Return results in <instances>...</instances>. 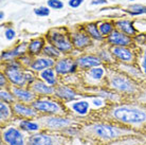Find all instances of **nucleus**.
I'll list each match as a JSON object with an SVG mask.
<instances>
[{
  "mask_svg": "<svg viewBox=\"0 0 146 145\" xmlns=\"http://www.w3.org/2000/svg\"><path fill=\"white\" fill-rule=\"evenodd\" d=\"M94 116L117 123L146 136V104L124 100L110 104Z\"/></svg>",
  "mask_w": 146,
  "mask_h": 145,
  "instance_id": "obj_1",
  "label": "nucleus"
},
{
  "mask_svg": "<svg viewBox=\"0 0 146 145\" xmlns=\"http://www.w3.org/2000/svg\"><path fill=\"white\" fill-rule=\"evenodd\" d=\"M141 134L117 123L93 116L80 125V136L96 145H110L130 136Z\"/></svg>",
  "mask_w": 146,
  "mask_h": 145,
  "instance_id": "obj_2",
  "label": "nucleus"
},
{
  "mask_svg": "<svg viewBox=\"0 0 146 145\" xmlns=\"http://www.w3.org/2000/svg\"><path fill=\"white\" fill-rule=\"evenodd\" d=\"M108 88L121 95L124 100L131 101L133 96H139V85L127 75L111 72L108 75Z\"/></svg>",
  "mask_w": 146,
  "mask_h": 145,
  "instance_id": "obj_3",
  "label": "nucleus"
},
{
  "mask_svg": "<svg viewBox=\"0 0 146 145\" xmlns=\"http://www.w3.org/2000/svg\"><path fill=\"white\" fill-rule=\"evenodd\" d=\"M44 130L65 134L69 128L80 126L83 123L78 119L74 118L70 113L67 114H56V116H41L38 118Z\"/></svg>",
  "mask_w": 146,
  "mask_h": 145,
  "instance_id": "obj_4",
  "label": "nucleus"
},
{
  "mask_svg": "<svg viewBox=\"0 0 146 145\" xmlns=\"http://www.w3.org/2000/svg\"><path fill=\"white\" fill-rule=\"evenodd\" d=\"M32 106L41 116H56V114H67L68 110L65 103L60 102L55 96H42L37 98L32 103Z\"/></svg>",
  "mask_w": 146,
  "mask_h": 145,
  "instance_id": "obj_5",
  "label": "nucleus"
},
{
  "mask_svg": "<svg viewBox=\"0 0 146 145\" xmlns=\"http://www.w3.org/2000/svg\"><path fill=\"white\" fill-rule=\"evenodd\" d=\"M70 138L62 134L42 130L28 136V145H67Z\"/></svg>",
  "mask_w": 146,
  "mask_h": 145,
  "instance_id": "obj_6",
  "label": "nucleus"
},
{
  "mask_svg": "<svg viewBox=\"0 0 146 145\" xmlns=\"http://www.w3.org/2000/svg\"><path fill=\"white\" fill-rule=\"evenodd\" d=\"M1 145H28V134L14 123L1 126Z\"/></svg>",
  "mask_w": 146,
  "mask_h": 145,
  "instance_id": "obj_7",
  "label": "nucleus"
},
{
  "mask_svg": "<svg viewBox=\"0 0 146 145\" xmlns=\"http://www.w3.org/2000/svg\"><path fill=\"white\" fill-rule=\"evenodd\" d=\"M65 105L67 107L68 113H70L71 116L78 119L82 122H85L95 116V112L93 111L91 103L87 95H85L84 98H80V100L67 103Z\"/></svg>",
  "mask_w": 146,
  "mask_h": 145,
  "instance_id": "obj_8",
  "label": "nucleus"
},
{
  "mask_svg": "<svg viewBox=\"0 0 146 145\" xmlns=\"http://www.w3.org/2000/svg\"><path fill=\"white\" fill-rule=\"evenodd\" d=\"M3 73L7 75L10 84L13 86L25 87L28 85L26 80V76H25V69H23L21 63L19 61L13 59V61L7 62Z\"/></svg>",
  "mask_w": 146,
  "mask_h": 145,
  "instance_id": "obj_9",
  "label": "nucleus"
},
{
  "mask_svg": "<svg viewBox=\"0 0 146 145\" xmlns=\"http://www.w3.org/2000/svg\"><path fill=\"white\" fill-rule=\"evenodd\" d=\"M47 39L49 44L57 48L62 53H69L74 48L71 36H68L66 33L60 32L58 30L50 31L47 35Z\"/></svg>",
  "mask_w": 146,
  "mask_h": 145,
  "instance_id": "obj_10",
  "label": "nucleus"
},
{
  "mask_svg": "<svg viewBox=\"0 0 146 145\" xmlns=\"http://www.w3.org/2000/svg\"><path fill=\"white\" fill-rule=\"evenodd\" d=\"M54 96L57 100H59L62 103H70V102L76 101L80 98H84L85 94L82 93L80 91L75 90L71 86H67V85H57L55 87Z\"/></svg>",
  "mask_w": 146,
  "mask_h": 145,
  "instance_id": "obj_11",
  "label": "nucleus"
},
{
  "mask_svg": "<svg viewBox=\"0 0 146 145\" xmlns=\"http://www.w3.org/2000/svg\"><path fill=\"white\" fill-rule=\"evenodd\" d=\"M16 119H37L39 118V113L36 111L32 104H27L21 102H15L12 105Z\"/></svg>",
  "mask_w": 146,
  "mask_h": 145,
  "instance_id": "obj_12",
  "label": "nucleus"
},
{
  "mask_svg": "<svg viewBox=\"0 0 146 145\" xmlns=\"http://www.w3.org/2000/svg\"><path fill=\"white\" fill-rule=\"evenodd\" d=\"M54 70L58 75H67V74H73L78 69L76 59L69 57L59 58L55 62Z\"/></svg>",
  "mask_w": 146,
  "mask_h": 145,
  "instance_id": "obj_13",
  "label": "nucleus"
},
{
  "mask_svg": "<svg viewBox=\"0 0 146 145\" xmlns=\"http://www.w3.org/2000/svg\"><path fill=\"white\" fill-rule=\"evenodd\" d=\"M13 123L16 126H18L28 136L37 134L42 130V127L38 118L37 119H15Z\"/></svg>",
  "mask_w": 146,
  "mask_h": 145,
  "instance_id": "obj_14",
  "label": "nucleus"
},
{
  "mask_svg": "<svg viewBox=\"0 0 146 145\" xmlns=\"http://www.w3.org/2000/svg\"><path fill=\"white\" fill-rule=\"evenodd\" d=\"M110 52L112 56L119 62L124 64H131L135 61V53L129 47H117L111 46Z\"/></svg>",
  "mask_w": 146,
  "mask_h": 145,
  "instance_id": "obj_15",
  "label": "nucleus"
},
{
  "mask_svg": "<svg viewBox=\"0 0 146 145\" xmlns=\"http://www.w3.org/2000/svg\"><path fill=\"white\" fill-rule=\"evenodd\" d=\"M11 90L14 94L15 98L17 102H21V103H27V104H32L35 100L37 98L36 94L34 93L32 89L29 87H16V86H12Z\"/></svg>",
  "mask_w": 146,
  "mask_h": 145,
  "instance_id": "obj_16",
  "label": "nucleus"
},
{
  "mask_svg": "<svg viewBox=\"0 0 146 145\" xmlns=\"http://www.w3.org/2000/svg\"><path fill=\"white\" fill-rule=\"evenodd\" d=\"M107 43L110 46H117V47H130L133 40L130 36H128L119 30H114L110 35L106 37Z\"/></svg>",
  "mask_w": 146,
  "mask_h": 145,
  "instance_id": "obj_17",
  "label": "nucleus"
},
{
  "mask_svg": "<svg viewBox=\"0 0 146 145\" xmlns=\"http://www.w3.org/2000/svg\"><path fill=\"white\" fill-rule=\"evenodd\" d=\"M30 88L32 89L34 93L36 94L37 98H42V96H54L55 87H52L47 83L40 78H37L32 85H30Z\"/></svg>",
  "mask_w": 146,
  "mask_h": 145,
  "instance_id": "obj_18",
  "label": "nucleus"
},
{
  "mask_svg": "<svg viewBox=\"0 0 146 145\" xmlns=\"http://www.w3.org/2000/svg\"><path fill=\"white\" fill-rule=\"evenodd\" d=\"M76 63L78 66V69L80 70H89L94 67H99L102 66V62L100 61V58L96 55L86 54L82 55L80 57L76 58Z\"/></svg>",
  "mask_w": 146,
  "mask_h": 145,
  "instance_id": "obj_19",
  "label": "nucleus"
},
{
  "mask_svg": "<svg viewBox=\"0 0 146 145\" xmlns=\"http://www.w3.org/2000/svg\"><path fill=\"white\" fill-rule=\"evenodd\" d=\"M54 59L49 57H46V56H40V57H36L33 59V62L31 64V66L29 67V69H31L34 72H41L46 69H49V68H53L55 65Z\"/></svg>",
  "mask_w": 146,
  "mask_h": 145,
  "instance_id": "obj_20",
  "label": "nucleus"
},
{
  "mask_svg": "<svg viewBox=\"0 0 146 145\" xmlns=\"http://www.w3.org/2000/svg\"><path fill=\"white\" fill-rule=\"evenodd\" d=\"M16 119L13 111V107L10 104L0 102V125L4 126L7 124H11Z\"/></svg>",
  "mask_w": 146,
  "mask_h": 145,
  "instance_id": "obj_21",
  "label": "nucleus"
},
{
  "mask_svg": "<svg viewBox=\"0 0 146 145\" xmlns=\"http://www.w3.org/2000/svg\"><path fill=\"white\" fill-rule=\"evenodd\" d=\"M71 40H72L73 47L80 50V49H85V48L89 47L92 44L91 37L88 35L87 33L83 32H76L73 33L71 35Z\"/></svg>",
  "mask_w": 146,
  "mask_h": 145,
  "instance_id": "obj_22",
  "label": "nucleus"
},
{
  "mask_svg": "<svg viewBox=\"0 0 146 145\" xmlns=\"http://www.w3.org/2000/svg\"><path fill=\"white\" fill-rule=\"evenodd\" d=\"M27 48H28V45L21 44L10 51H4L1 54V59L4 62H9V61L16 59L17 57H21L27 53Z\"/></svg>",
  "mask_w": 146,
  "mask_h": 145,
  "instance_id": "obj_23",
  "label": "nucleus"
},
{
  "mask_svg": "<svg viewBox=\"0 0 146 145\" xmlns=\"http://www.w3.org/2000/svg\"><path fill=\"white\" fill-rule=\"evenodd\" d=\"M110 145H146V136L145 134L130 136V137L113 142Z\"/></svg>",
  "mask_w": 146,
  "mask_h": 145,
  "instance_id": "obj_24",
  "label": "nucleus"
},
{
  "mask_svg": "<svg viewBox=\"0 0 146 145\" xmlns=\"http://www.w3.org/2000/svg\"><path fill=\"white\" fill-rule=\"evenodd\" d=\"M57 73L54 70V68H49L44 71L39 72V78L44 80V83L50 85L52 87H56L58 85V78H57Z\"/></svg>",
  "mask_w": 146,
  "mask_h": 145,
  "instance_id": "obj_25",
  "label": "nucleus"
},
{
  "mask_svg": "<svg viewBox=\"0 0 146 145\" xmlns=\"http://www.w3.org/2000/svg\"><path fill=\"white\" fill-rule=\"evenodd\" d=\"M44 46V40L42 38H36V39L31 40L28 44V48H27V54H29L30 56H37L38 54L42 53Z\"/></svg>",
  "mask_w": 146,
  "mask_h": 145,
  "instance_id": "obj_26",
  "label": "nucleus"
},
{
  "mask_svg": "<svg viewBox=\"0 0 146 145\" xmlns=\"http://www.w3.org/2000/svg\"><path fill=\"white\" fill-rule=\"evenodd\" d=\"M117 27L119 31H121L122 33H124V34L130 37L135 36V34H137L135 27L129 20H120V21L117 22Z\"/></svg>",
  "mask_w": 146,
  "mask_h": 145,
  "instance_id": "obj_27",
  "label": "nucleus"
},
{
  "mask_svg": "<svg viewBox=\"0 0 146 145\" xmlns=\"http://www.w3.org/2000/svg\"><path fill=\"white\" fill-rule=\"evenodd\" d=\"M87 77H89L92 80H95V82L102 80L104 77H106V70L102 66L91 68V69L87 70Z\"/></svg>",
  "mask_w": 146,
  "mask_h": 145,
  "instance_id": "obj_28",
  "label": "nucleus"
},
{
  "mask_svg": "<svg viewBox=\"0 0 146 145\" xmlns=\"http://www.w3.org/2000/svg\"><path fill=\"white\" fill-rule=\"evenodd\" d=\"M62 54V53L57 49V48H55L54 46H52V45H50V44L46 45L44 48V50H42V55H44V56L52 58V59H54V61L59 59Z\"/></svg>",
  "mask_w": 146,
  "mask_h": 145,
  "instance_id": "obj_29",
  "label": "nucleus"
},
{
  "mask_svg": "<svg viewBox=\"0 0 146 145\" xmlns=\"http://www.w3.org/2000/svg\"><path fill=\"white\" fill-rule=\"evenodd\" d=\"M0 102H3L10 105H13L16 102V98L12 92L11 88H4L0 90Z\"/></svg>",
  "mask_w": 146,
  "mask_h": 145,
  "instance_id": "obj_30",
  "label": "nucleus"
},
{
  "mask_svg": "<svg viewBox=\"0 0 146 145\" xmlns=\"http://www.w3.org/2000/svg\"><path fill=\"white\" fill-rule=\"evenodd\" d=\"M86 32L89 36L95 40H103V38H104L101 32H100L99 27L95 23H89V25H86Z\"/></svg>",
  "mask_w": 146,
  "mask_h": 145,
  "instance_id": "obj_31",
  "label": "nucleus"
},
{
  "mask_svg": "<svg viewBox=\"0 0 146 145\" xmlns=\"http://www.w3.org/2000/svg\"><path fill=\"white\" fill-rule=\"evenodd\" d=\"M67 145H96L93 142L89 141L87 139L83 138V137H74V138H70L69 142Z\"/></svg>",
  "mask_w": 146,
  "mask_h": 145,
  "instance_id": "obj_32",
  "label": "nucleus"
},
{
  "mask_svg": "<svg viewBox=\"0 0 146 145\" xmlns=\"http://www.w3.org/2000/svg\"><path fill=\"white\" fill-rule=\"evenodd\" d=\"M99 30L100 32H101V34L103 35V37L105 36L107 37L114 31L113 30V25L110 22H103V23H101L99 27Z\"/></svg>",
  "mask_w": 146,
  "mask_h": 145,
  "instance_id": "obj_33",
  "label": "nucleus"
},
{
  "mask_svg": "<svg viewBox=\"0 0 146 145\" xmlns=\"http://www.w3.org/2000/svg\"><path fill=\"white\" fill-rule=\"evenodd\" d=\"M98 57L100 58V61L103 63H109L113 61V56L111 54V52L109 51H105V50H101L98 54Z\"/></svg>",
  "mask_w": 146,
  "mask_h": 145,
  "instance_id": "obj_34",
  "label": "nucleus"
},
{
  "mask_svg": "<svg viewBox=\"0 0 146 145\" xmlns=\"http://www.w3.org/2000/svg\"><path fill=\"white\" fill-rule=\"evenodd\" d=\"M128 12L132 15L146 14V7H143V5H140V4H133V5H130Z\"/></svg>",
  "mask_w": 146,
  "mask_h": 145,
  "instance_id": "obj_35",
  "label": "nucleus"
},
{
  "mask_svg": "<svg viewBox=\"0 0 146 145\" xmlns=\"http://www.w3.org/2000/svg\"><path fill=\"white\" fill-rule=\"evenodd\" d=\"M25 76H26V80L29 86L37 80V77L34 74V71H32L31 69H25Z\"/></svg>",
  "mask_w": 146,
  "mask_h": 145,
  "instance_id": "obj_36",
  "label": "nucleus"
},
{
  "mask_svg": "<svg viewBox=\"0 0 146 145\" xmlns=\"http://www.w3.org/2000/svg\"><path fill=\"white\" fill-rule=\"evenodd\" d=\"M48 4H49V7H53V9H56V10L62 9V7H64V3H62V1H59V0H49V1H48Z\"/></svg>",
  "mask_w": 146,
  "mask_h": 145,
  "instance_id": "obj_37",
  "label": "nucleus"
},
{
  "mask_svg": "<svg viewBox=\"0 0 146 145\" xmlns=\"http://www.w3.org/2000/svg\"><path fill=\"white\" fill-rule=\"evenodd\" d=\"M34 13H35L37 16H48L49 13H50V11H49V9H48V7H41L36 9V10L34 11Z\"/></svg>",
  "mask_w": 146,
  "mask_h": 145,
  "instance_id": "obj_38",
  "label": "nucleus"
},
{
  "mask_svg": "<svg viewBox=\"0 0 146 145\" xmlns=\"http://www.w3.org/2000/svg\"><path fill=\"white\" fill-rule=\"evenodd\" d=\"M9 83H10V82L7 80V75H5L3 72H1V74H0V86H1V89L7 88V84Z\"/></svg>",
  "mask_w": 146,
  "mask_h": 145,
  "instance_id": "obj_39",
  "label": "nucleus"
},
{
  "mask_svg": "<svg viewBox=\"0 0 146 145\" xmlns=\"http://www.w3.org/2000/svg\"><path fill=\"white\" fill-rule=\"evenodd\" d=\"M141 70L143 71V73L146 75V49L144 50L142 54V57H141Z\"/></svg>",
  "mask_w": 146,
  "mask_h": 145,
  "instance_id": "obj_40",
  "label": "nucleus"
},
{
  "mask_svg": "<svg viewBox=\"0 0 146 145\" xmlns=\"http://www.w3.org/2000/svg\"><path fill=\"white\" fill-rule=\"evenodd\" d=\"M4 35H5V38L9 40H12L15 37V31L13 29H7L5 32H4Z\"/></svg>",
  "mask_w": 146,
  "mask_h": 145,
  "instance_id": "obj_41",
  "label": "nucleus"
},
{
  "mask_svg": "<svg viewBox=\"0 0 146 145\" xmlns=\"http://www.w3.org/2000/svg\"><path fill=\"white\" fill-rule=\"evenodd\" d=\"M83 1H84V0H70L69 4H70V7H77L78 5H80V4H82V2H83Z\"/></svg>",
  "mask_w": 146,
  "mask_h": 145,
  "instance_id": "obj_42",
  "label": "nucleus"
},
{
  "mask_svg": "<svg viewBox=\"0 0 146 145\" xmlns=\"http://www.w3.org/2000/svg\"><path fill=\"white\" fill-rule=\"evenodd\" d=\"M92 4H103L106 3V0H92Z\"/></svg>",
  "mask_w": 146,
  "mask_h": 145,
  "instance_id": "obj_43",
  "label": "nucleus"
}]
</instances>
